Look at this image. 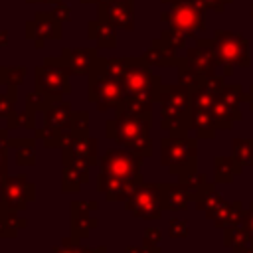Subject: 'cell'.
I'll return each mask as SVG.
<instances>
[{
    "label": "cell",
    "mask_w": 253,
    "mask_h": 253,
    "mask_svg": "<svg viewBox=\"0 0 253 253\" xmlns=\"http://www.w3.org/2000/svg\"><path fill=\"white\" fill-rule=\"evenodd\" d=\"M152 101L125 97L115 109V117L105 123V134L123 148H128L140 156L152 154L150 125H152Z\"/></svg>",
    "instance_id": "1"
},
{
    "label": "cell",
    "mask_w": 253,
    "mask_h": 253,
    "mask_svg": "<svg viewBox=\"0 0 253 253\" xmlns=\"http://www.w3.org/2000/svg\"><path fill=\"white\" fill-rule=\"evenodd\" d=\"M125 253H160V251H154V249H148L146 245H142V247H126Z\"/></svg>",
    "instance_id": "33"
},
{
    "label": "cell",
    "mask_w": 253,
    "mask_h": 253,
    "mask_svg": "<svg viewBox=\"0 0 253 253\" xmlns=\"http://www.w3.org/2000/svg\"><path fill=\"white\" fill-rule=\"evenodd\" d=\"M81 253H107V247L101 245V247H95V249H89V247H81Z\"/></svg>",
    "instance_id": "34"
},
{
    "label": "cell",
    "mask_w": 253,
    "mask_h": 253,
    "mask_svg": "<svg viewBox=\"0 0 253 253\" xmlns=\"http://www.w3.org/2000/svg\"><path fill=\"white\" fill-rule=\"evenodd\" d=\"M79 241H81V239H77V237H73V235L63 237V239H61V245L53 247L51 253H81V243H79Z\"/></svg>",
    "instance_id": "26"
},
{
    "label": "cell",
    "mask_w": 253,
    "mask_h": 253,
    "mask_svg": "<svg viewBox=\"0 0 253 253\" xmlns=\"http://www.w3.org/2000/svg\"><path fill=\"white\" fill-rule=\"evenodd\" d=\"M89 40L95 42L97 49H115L117 47V32L113 26L101 22V20H91L87 26Z\"/></svg>",
    "instance_id": "16"
},
{
    "label": "cell",
    "mask_w": 253,
    "mask_h": 253,
    "mask_svg": "<svg viewBox=\"0 0 253 253\" xmlns=\"http://www.w3.org/2000/svg\"><path fill=\"white\" fill-rule=\"evenodd\" d=\"M69 150H71L75 156L87 160L91 166H95V164L99 162V156H97V138H93V136H89V134H79V136H75L73 142H71V146H69Z\"/></svg>",
    "instance_id": "19"
},
{
    "label": "cell",
    "mask_w": 253,
    "mask_h": 253,
    "mask_svg": "<svg viewBox=\"0 0 253 253\" xmlns=\"http://www.w3.org/2000/svg\"><path fill=\"white\" fill-rule=\"evenodd\" d=\"M71 113H73L71 105L61 99L55 105H51L47 111H43V126L45 128H65V126H69Z\"/></svg>",
    "instance_id": "17"
},
{
    "label": "cell",
    "mask_w": 253,
    "mask_h": 253,
    "mask_svg": "<svg viewBox=\"0 0 253 253\" xmlns=\"http://www.w3.org/2000/svg\"><path fill=\"white\" fill-rule=\"evenodd\" d=\"M36 200V186L28 182L26 174L8 176L0 188V213L24 211L30 202Z\"/></svg>",
    "instance_id": "8"
},
{
    "label": "cell",
    "mask_w": 253,
    "mask_h": 253,
    "mask_svg": "<svg viewBox=\"0 0 253 253\" xmlns=\"http://www.w3.org/2000/svg\"><path fill=\"white\" fill-rule=\"evenodd\" d=\"M14 128H22V123H20V113L12 111L8 115V130H14Z\"/></svg>",
    "instance_id": "32"
},
{
    "label": "cell",
    "mask_w": 253,
    "mask_h": 253,
    "mask_svg": "<svg viewBox=\"0 0 253 253\" xmlns=\"http://www.w3.org/2000/svg\"><path fill=\"white\" fill-rule=\"evenodd\" d=\"M170 235L172 237H184L188 235V223L182 219H170Z\"/></svg>",
    "instance_id": "29"
},
{
    "label": "cell",
    "mask_w": 253,
    "mask_h": 253,
    "mask_svg": "<svg viewBox=\"0 0 253 253\" xmlns=\"http://www.w3.org/2000/svg\"><path fill=\"white\" fill-rule=\"evenodd\" d=\"M18 227H14L12 223H8V221H4V219H0V237H4V239H12V237H16L18 235Z\"/></svg>",
    "instance_id": "31"
},
{
    "label": "cell",
    "mask_w": 253,
    "mask_h": 253,
    "mask_svg": "<svg viewBox=\"0 0 253 253\" xmlns=\"http://www.w3.org/2000/svg\"><path fill=\"white\" fill-rule=\"evenodd\" d=\"M6 178H8V166H0V188L6 182Z\"/></svg>",
    "instance_id": "35"
},
{
    "label": "cell",
    "mask_w": 253,
    "mask_h": 253,
    "mask_svg": "<svg viewBox=\"0 0 253 253\" xmlns=\"http://www.w3.org/2000/svg\"><path fill=\"white\" fill-rule=\"evenodd\" d=\"M18 99V87H8L6 93H0V119H8V115L14 109V103Z\"/></svg>",
    "instance_id": "25"
},
{
    "label": "cell",
    "mask_w": 253,
    "mask_h": 253,
    "mask_svg": "<svg viewBox=\"0 0 253 253\" xmlns=\"http://www.w3.org/2000/svg\"><path fill=\"white\" fill-rule=\"evenodd\" d=\"M105 2H111V0H97V4H105Z\"/></svg>",
    "instance_id": "38"
},
{
    "label": "cell",
    "mask_w": 253,
    "mask_h": 253,
    "mask_svg": "<svg viewBox=\"0 0 253 253\" xmlns=\"http://www.w3.org/2000/svg\"><path fill=\"white\" fill-rule=\"evenodd\" d=\"M28 75L26 65H0V83L4 87H20Z\"/></svg>",
    "instance_id": "23"
},
{
    "label": "cell",
    "mask_w": 253,
    "mask_h": 253,
    "mask_svg": "<svg viewBox=\"0 0 253 253\" xmlns=\"http://www.w3.org/2000/svg\"><path fill=\"white\" fill-rule=\"evenodd\" d=\"M142 158L128 148L107 150L99 158L97 192L105 196L107 202H125L142 182Z\"/></svg>",
    "instance_id": "2"
},
{
    "label": "cell",
    "mask_w": 253,
    "mask_h": 253,
    "mask_svg": "<svg viewBox=\"0 0 253 253\" xmlns=\"http://www.w3.org/2000/svg\"><path fill=\"white\" fill-rule=\"evenodd\" d=\"M69 128L75 136L89 134V113L87 111H73L69 119Z\"/></svg>",
    "instance_id": "24"
},
{
    "label": "cell",
    "mask_w": 253,
    "mask_h": 253,
    "mask_svg": "<svg viewBox=\"0 0 253 253\" xmlns=\"http://www.w3.org/2000/svg\"><path fill=\"white\" fill-rule=\"evenodd\" d=\"M8 146L16 150V162L20 166H32L36 162V138L34 136L10 138Z\"/></svg>",
    "instance_id": "18"
},
{
    "label": "cell",
    "mask_w": 253,
    "mask_h": 253,
    "mask_svg": "<svg viewBox=\"0 0 253 253\" xmlns=\"http://www.w3.org/2000/svg\"><path fill=\"white\" fill-rule=\"evenodd\" d=\"M51 14H53L61 24L69 22V18H71V14H69V6H67L65 2H57V4H55V8L51 10Z\"/></svg>",
    "instance_id": "30"
},
{
    "label": "cell",
    "mask_w": 253,
    "mask_h": 253,
    "mask_svg": "<svg viewBox=\"0 0 253 253\" xmlns=\"http://www.w3.org/2000/svg\"><path fill=\"white\" fill-rule=\"evenodd\" d=\"M26 38L34 42L36 49H42L49 40L61 38V22L51 12H36L34 20L26 22Z\"/></svg>",
    "instance_id": "11"
},
{
    "label": "cell",
    "mask_w": 253,
    "mask_h": 253,
    "mask_svg": "<svg viewBox=\"0 0 253 253\" xmlns=\"http://www.w3.org/2000/svg\"><path fill=\"white\" fill-rule=\"evenodd\" d=\"M99 204L97 200H73L69 204L71 213V235L77 239H87L91 235V229L99 225V219L95 217Z\"/></svg>",
    "instance_id": "13"
},
{
    "label": "cell",
    "mask_w": 253,
    "mask_h": 253,
    "mask_svg": "<svg viewBox=\"0 0 253 253\" xmlns=\"http://www.w3.org/2000/svg\"><path fill=\"white\" fill-rule=\"evenodd\" d=\"M34 81H36V89L49 93V95H57L63 97L67 93H71V85H69V73L61 67L55 65H38L34 69Z\"/></svg>",
    "instance_id": "14"
},
{
    "label": "cell",
    "mask_w": 253,
    "mask_h": 253,
    "mask_svg": "<svg viewBox=\"0 0 253 253\" xmlns=\"http://www.w3.org/2000/svg\"><path fill=\"white\" fill-rule=\"evenodd\" d=\"M160 231L158 229H154V227H148L146 231H144V237H142V243L148 247V249H154V251H160Z\"/></svg>",
    "instance_id": "27"
},
{
    "label": "cell",
    "mask_w": 253,
    "mask_h": 253,
    "mask_svg": "<svg viewBox=\"0 0 253 253\" xmlns=\"http://www.w3.org/2000/svg\"><path fill=\"white\" fill-rule=\"evenodd\" d=\"M87 97L89 101L97 107V111L105 113L111 109H117L123 99H125V91L119 79L107 75L105 71L93 67V71L89 73V85H87Z\"/></svg>",
    "instance_id": "6"
},
{
    "label": "cell",
    "mask_w": 253,
    "mask_h": 253,
    "mask_svg": "<svg viewBox=\"0 0 253 253\" xmlns=\"http://www.w3.org/2000/svg\"><path fill=\"white\" fill-rule=\"evenodd\" d=\"M160 160L172 174L188 178L196 170V142L186 134H170L160 142Z\"/></svg>",
    "instance_id": "4"
},
{
    "label": "cell",
    "mask_w": 253,
    "mask_h": 253,
    "mask_svg": "<svg viewBox=\"0 0 253 253\" xmlns=\"http://www.w3.org/2000/svg\"><path fill=\"white\" fill-rule=\"evenodd\" d=\"M61 164H63V170H61V190L67 192V194H73V192H79V188L83 184L89 182V162L75 156L69 148L61 150Z\"/></svg>",
    "instance_id": "12"
},
{
    "label": "cell",
    "mask_w": 253,
    "mask_h": 253,
    "mask_svg": "<svg viewBox=\"0 0 253 253\" xmlns=\"http://www.w3.org/2000/svg\"><path fill=\"white\" fill-rule=\"evenodd\" d=\"M20 123L24 130H36V113L30 109H24L20 113Z\"/></svg>",
    "instance_id": "28"
},
{
    "label": "cell",
    "mask_w": 253,
    "mask_h": 253,
    "mask_svg": "<svg viewBox=\"0 0 253 253\" xmlns=\"http://www.w3.org/2000/svg\"><path fill=\"white\" fill-rule=\"evenodd\" d=\"M83 4H97V0H81Z\"/></svg>",
    "instance_id": "37"
},
{
    "label": "cell",
    "mask_w": 253,
    "mask_h": 253,
    "mask_svg": "<svg viewBox=\"0 0 253 253\" xmlns=\"http://www.w3.org/2000/svg\"><path fill=\"white\" fill-rule=\"evenodd\" d=\"M63 97H57V95H49V93H43V91H38L34 89L32 93L26 95V109L34 111V113H43L47 111L51 105H55L57 101H61Z\"/></svg>",
    "instance_id": "22"
},
{
    "label": "cell",
    "mask_w": 253,
    "mask_h": 253,
    "mask_svg": "<svg viewBox=\"0 0 253 253\" xmlns=\"http://www.w3.org/2000/svg\"><path fill=\"white\" fill-rule=\"evenodd\" d=\"M160 20L168 22L170 30L182 32L186 36H190L196 30H204V18L198 0H176L172 4V10L164 12Z\"/></svg>",
    "instance_id": "9"
},
{
    "label": "cell",
    "mask_w": 253,
    "mask_h": 253,
    "mask_svg": "<svg viewBox=\"0 0 253 253\" xmlns=\"http://www.w3.org/2000/svg\"><path fill=\"white\" fill-rule=\"evenodd\" d=\"M188 190L184 184L178 186H166L162 184V200H164V210H184L188 206Z\"/></svg>",
    "instance_id": "20"
},
{
    "label": "cell",
    "mask_w": 253,
    "mask_h": 253,
    "mask_svg": "<svg viewBox=\"0 0 253 253\" xmlns=\"http://www.w3.org/2000/svg\"><path fill=\"white\" fill-rule=\"evenodd\" d=\"M99 59L97 47H63L61 55L57 57H45V65H55L65 69L67 73L75 75H89Z\"/></svg>",
    "instance_id": "10"
},
{
    "label": "cell",
    "mask_w": 253,
    "mask_h": 253,
    "mask_svg": "<svg viewBox=\"0 0 253 253\" xmlns=\"http://www.w3.org/2000/svg\"><path fill=\"white\" fill-rule=\"evenodd\" d=\"M97 20L113 26L115 30L134 28V4L132 0H111L97 4Z\"/></svg>",
    "instance_id": "15"
},
{
    "label": "cell",
    "mask_w": 253,
    "mask_h": 253,
    "mask_svg": "<svg viewBox=\"0 0 253 253\" xmlns=\"http://www.w3.org/2000/svg\"><path fill=\"white\" fill-rule=\"evenodd\" d=\"M28 4H57L61 0H26Z\"/></svg>",
    "instance_id": "36"
},
{
    "label": "cell",
    "mask_w": 253,
    "mask_h": 253,
    "mask_svg": "<svg viewBox=\"0 0 253 253\" xmlns=\"http://www.w3.org/2000/svg\"><path fill=\"white\" fill-rule=\"evenodd\" d=\"M160 115H162V128L170 134H186L190 125V105L192 95L188 87L182 85H164L158 91Z\"/></svg>",
    "instance_id": "3"
},
{
    "label": "cell",
    "mask_w": 253,
    "mask_h": 253,
    "mask_svg": "<svg viewBox=\"0 0 253 253\" xmlns=\"http://www.w3.org/2000/svg\"><path fill=\"white\" fill-rule=\"evenodd\" d=\"M125 97L156 101L160 91V77L150 71V65L142 57H132L126 73L121 77Z\"/></svg>",
    "instance_id": "5"
},
{
    "label": "cell",
    "mask_w": 253,
    "mask_h": 253,
    "mask_svg": "<svg viewBox=\"0 0 253 253\" xmlns=\"http://www.w3.org/2000/svg\"><path fill=\"white\" fill-rule=\"evenodd\" d=\"M142 59L150 65V67H164V65H172V63H176L178 59H176V53H172L170 49H166L158 40H154L152 42V45L146 49V53L142 55Z\"/></svg>",
    "instance_id": "21"
},
{
    "label": "cell",
    "mask_w": 253,
    "mask_h": 253,
    "mask_svg": "<svg viewBox=\"0 0 253 253\" xmlns=\"http://www.w3.org/2000/svg\"><path fill=\"white\" fill-rule=\"evenodd\" d=\"M125 210L134 217L142 219H160L164 210L162 200V184H140L126 200Z\"/></svg>",
    "instance_id": "7"
}]
</instances>
